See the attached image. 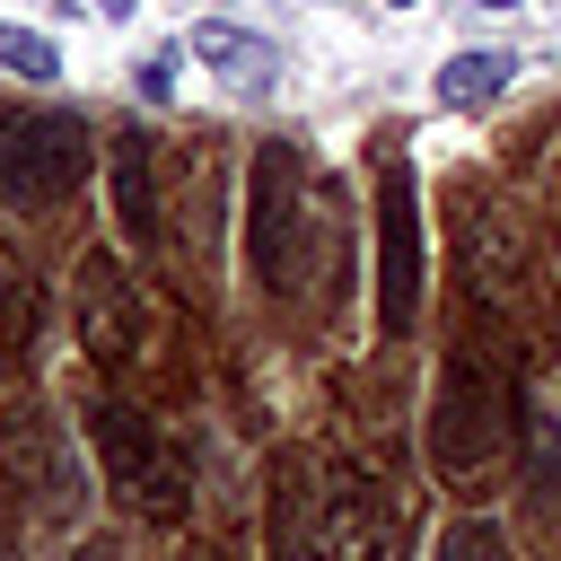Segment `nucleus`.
Instances as JSON below:
<instances>
[{
	"label": "nucleus",
	"instance_id": "nucleus-1",
	"mask_svg": "<svg viewBox=\"0 0 561 561\" xmlns=\"http://www.w3.org/2000/svg\"><path fill=\"white\" fill-rule=\"evenodd\" d=\"M96 140L79 114H0V210H53L79 193Z\"/></svg>",
	"mask_w": 561,
	"mask_h": 561
},
{
	"label": "nucleus",
	"instance_id": "nucleus-2",
	"mask_svg": "<svg viewBox=\"0 0 561 561\" xmlns=\"http://www.w3.org/2000/svg\"><path fill=\"white\" fill-rule=\"evenodd\" d=\"M500 447H508V386H500V377H482L473 359H456V368H447V386H438L430 456H438V473H447V482H482V473L500 465Z\"/></svg>",
	"mask_w": 561,
	"mask_h": 561
},
{
	"label": "nucleus",
	"instance_id": "nucleus-3",
	"mask_svg": "<svg viewBox=\"0 0 561 561\" xmlns=\"http://www.w3.org/2000/svg\"><path fill=\"white\" fill-rule=\"evenodd\" d=\"M377 245H386V272H377V324H386V333H412V324H421V202H412V167H403V149L377 158Z\"/></svg>",
	"mask_w": 561,
	"mask_h": 561
},
{
	"label": "nucleus",
	"instance_id": "nucleus-4",
	"mask_svg": "<svg viewBox=\"0 0 561 561\" xmlns=\"http://www.w3.org/2000/svg\"><path fill=\"white\" fill-rule=\"evenodd\" d=\"M96 447L114 465V491L123 500H149V508H184V456L123 403H96Z\"/></svg>",
	"mask_w": 561,
	"mask_h": 561
},
{
	"label": "nucleus",
	"instance_id": "nucleus-5",
	"mask_svg": "<svg viewBox=\"0 0 561 561\" xmlns=\"http://www.w3.org/2000/svg\"><path fill=\"white\" fill-rule=\"evenodd\" d=\"M289 561H403V552H394V508L351 482V491H333L324 517L289 543Z\"/></svg>",
	"mask_w": 561,
	"mask_h": 561
},
{
	"label": "nucleus",
	"instance_id": "nucleus-6",
	"mask_svg": "<svg viewBox=\"0 0 561 561\" xmlns=\"http://www.w3.org/2000/svg\"><path fill=\"white\" fill-rule=\"evenodd\" d=\"M79 342L96 351V368H123L140 351V298H131V280H123L114 254L79 263Z\"/></svg>",
	"mask_w": 561,
	"mask_h": 561
},
{
	"label": "nucleus",
	"instance_id": "nucleus-7",
	"mask_svg": "<svg viewBox=\"0 0 561 561\" xmlns=\"http://www.w3.org/2000/svg\"><path fill=\"white\" fill-rule=\"evenodd\" d=\"M193 53H202L237 96H272V79H280V53H272L263 35H245V26H219V18L193 26Z\"/></svg>",
	"mask_w": 561,
	"mask_h": 561
},
{
	"label": "nucleus",
	"instance_id": "nucleus-8",
	"mask_svg": "<svg viewBox=\"0 0 561 561\" xmlns=\"http://www.w3.org/2000/svg\"><path fill=\"white\" fill-rule=\"evenodd\" d=\"M114 202H123V228H131L140 245H158V193H149V149H140V131L114 140Z\"/></svg>",
	"mask_w": 561,
	"mask_h": 561
},
{
	"label": "nucleus",
	"instance_id": "nucleus-9",
	"mask_svg": "<svg viewBox=\"0 0 561 561\" xmlns=\"http://www.w3.org/2000/svg\"><path fill=\"white\" fill-rule=\"evenodd\" d=\"M508 70H517L508 53H456V61L438 70V96H447V105H491V96L508 88Z\"/></svg>",
	"mask_w": 561,
	"mask_h": 561
},
{
	"label": "nucleus",
	"instance_id": "nucleus-10",
	"mask_svg": "<svg viewBox=\"0 0 561 561\" xmlns=\"http://www.w3.org/2000/svg\"><path fill=\"white\" fill-rule=\"evenodd\" d=\"M26 333H35V289H26L18 263H0V368L26 351Z\"/></svg>",
	"mask_w": 561,
	"mask_h": 561
},
{
	"label": "nucleus",
	"instance_id": "nucleus-11",
	"mask_svg": "<svg viewBox=\"0 0 561 561\" xmlns=\"http://www.w3.org/2000/svg\"><path fill=\"white\" fill-rule=\"evenodd\" d=\"M438 561H517V552H508V535H500L491 517H456V526L438 535Z\"/></svg>",
	"mask_w": 561,
	"mask_h": 561
},
{
	"label": "nucleus",
	"instance_id": "nucleus-12",
	"mask_svg": "<svg viewBox=\"0 0 561 561\" xmlns=\"http://www.w3.org/2000/svg\"><path fill=\"white\" fill-rule=\"evenodd\" d=\"M0 70H9V79H53L61 53H53L35 26H0Z\"/></svg>",
	"mask_w": 561,
	"mask_h": 561
},
{
	"label": "nucleus",
	"instance_id": "nucleus-13",
	"mask_svg": "<svg viewBox=\"0 0 561 561\" xmlns=\"http://www.w3.org/2000/svg\"><path fill=\"white\" fill-rule=\"evenodd\" d=\"M167 88H175V53H149L140 61V96H167Z\"/></svg>",
	"mask_w": 561,
	"mask_h": 561
},
{
	"label": "nucleus",
	"instance_id": "nucleus-14",
	"mask_svg": "<svg viewBox=\"0 0 561 561\" xmlns=\"http://www.w3.org/2000/svg\"><path fill=\"white\" fill-rule=\"evenodd\" d=\"M96 9H105V18H131V0H96Z\"/></svg>",
	"mask_w": 561,
	"mask_h": 561
},
{
	"label": "nucleus",
	"instance_id": "nucleus-15",
	"mask_svg": "<svg viewBox=\"0 0 561 561\" xmlns=\"http://www.w3.org/2000/svg\"><path fill=\"white\" fill-rule=\"evenodd\" d=\"M0 517H9V465H0Z\"/></svg>",
	"mask_w": 561,
	"mask_h": 561
},
{
	"label": "nucleus",
	"instance_id": "nucleus-16",
	"mask_svg": "<svg viewBox=\"0 0 561 561\" xmlns=\"http://www.w3.org/2000/svg\"><path fill=\"white\" fill-rule=\"evenodd\" d=\"M473 9H517V0H473Z\"/></svg>",
	"mask_w": 561,
	"mask_h": 561
},
{
	"label": "nucleus",
	"instance_id": "nucleus-17",
	"mask_svg": "<svg viewBox=\"0 0 561 561\" xmlns=\"http://www.w3.org/2000/svg\"><path fill=\"white\" fill-rule=\"evenodd\" d=\"M386 9H412V0H386Z\"/></svg>",
	"mask_w": 561,
	"mask_h": 561
}]
</instances>
